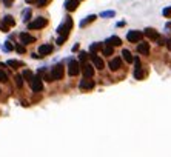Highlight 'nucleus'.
I'll list each match as a JSON object with an SVG mask.
<instances>
[{
	"mask_svg": "<svg viewBox=\"0 0 171 157\" xmlns=\"http://www.w3.org/2000/svg\"><path fill=\"white\" fill-rule=\"evenodd\" d=\"M3 23H5L6 26H14V25H16V20H14L11 16H5V19H3Z\"/></svg>",
	"mask_w": 171,
	"mask_h": 157,
	"instance_id": "obj_22",
	"label": "nucleus"
},
{
	"mask_svg": "<svg viewBox=\"0 0 171 157\" xmlns=\"http://www.w3.org/2000/svg\"><path fill=\"white\" fill-rule=\"evenodd\" d=\"M5 49H8V51H11V49H13V45H11L9 42H6V43H5Z\"/></svg>",
	"mask_w": 171,
	"mask_h": 157,
	"instance_id": "obj_34",
	"label": "nucleus"
},
{
	"mask_svg": "<svg viewBox=\"0 0 171 157\" xmlns=\"http://www.w3.org/2000/svg\"><path fill=\"white\" fill-rule=\"evenodd\" d=\"M105 45H109V46H120V45H122V40H120V37H117V36H111L109 39L105 40Z\"/></svg>",
	"mask_w": 171,
	"mask_h": 157,
	"instance_id": "obj_13",
	"label": "nucleus"
},
{
	"mask_svg": "<svg viewBox=\"0 0 171 157\" xmlns=\"http://www.w3.org/2000/svg\"><path fill=\"white\" fill-rule=\"evenodd\" d=\"M122 57H123L125 62H128V63H131L133 59H134V57H133V54H131L130 51H128V49H123V51H122Z\"/></svg>",
	"mask_w": 171,
	"mask_h": 157,
	"instance_id": "obj_18",
	"label": "nucleus"
},
{
	"mask_svg": "<svg viewBox=\"0 0 171 157\" xmlns=\"http://www.w3.org/2000/svg\"><path fill=\"white\" fill-rule=\"evenodd\" d=\"M166 45H168V49H171V39H170L168 42H166Z\"/></svg>",
	"mask_w": 171,
	"mask_h": 157,
	"instance_id": "obj_35",
	"label": "nucleus"
},
{
	"mask_svg": "<svg viewBox=\"0 0 171 157\" xmlns=\"http://www.w3.org/2000/svg\"><path fill=\"white\" fill-rule=\"evenodd\" d=\"M116 16V13L114 11H103V13L100 14V17H103V19H111V17H114Z\"/></svg>",
	"mask_w": 171,
	"mask_h": 157,
	"instance_id": "obj_25",
	"label": "nucleus"
},
{
	"mask_svg": "<svg viewBox=\"0 0 171 157\" xmlns=\"http://www.w3.org/2000/svg\"><path fill=\"white\" fill-rule=\"evenodd\" d=\"M16 83H17V86H19V88L23 86V77H22L20 74H17V76H16Z\"/></svg>",
	"mask_w": 171,
	"mask_h": 157,
	"instance_id": "obj_26",
	"label": "nucleus"
},
{
	"mask_svg": "<svg viewBox=\"0 0 171 157\" xmlns=\"http://www.w3.org/2000/svg\"><path fill=\"white\" fill-rule=\"evenodd\" d=\"M94 85H96V83H94V80L91 79V77H85V79H82V82H80V89H93L94 88Z\"/></svg>",
	"mask_w": 171,
	"mask_h": 157,
	"instance_id": "obj_8",
	"label": "nucleus"
},
{
	"mask_svg": "<svg viewBox=\"0 0 171 157\" xmlns=\"http://www.w3.org/2000/svg\"><path fill=\"white\" fill-rule=\"evenodd\" d=\"M113 52H114V46H109V45H105V46L102 48V54H103V56H106V57H108V56H111Z\"/></svg>",
	"mask_w": 171,
	"mask_h": 157,
	"instance_id": "obj_19",
	"label": "nucleus"
},
{
	"mask_svg": "<svg viewBox=\"0 0 171 157\" xmlns=\"http://www.w3.org/2000/svg\"><path fill=\"white\" fill-rule=\"evenodd\" d=\"M91 62H93V65L97 68V70H103V68H105L103 60H102L99 56H96V54H91Z\"/></svg>",
	"mask_w": 171,
	"mask_h": 157,
	"instance_id": "obj_11",
	"label": "nucleus"
},
{
	"mask_svg": "<svg viewBox=\"0 0 171 157\" xmlns=\"http://www.w3.org/2000/svg\"><path fill=\"white\" fill-rule=\"evenodd\" d=\"M80 72V65H79L77 60H71L70 65H68V74L70 76H79Z\"/></svg>",
	"mask_w": 171,
	"mask_h": 157,
	"instance_id": "obj_6",
	"label": "nucleus"
},
{
	"mask_svg": "<svg viewBox=\"0 0 171 157\" xmlns=\"http://www.w3.org/2000/svg\"><path fill=\"white\" fill-rule=\"evenodd\" d=\"M3 3H5V6H11L14 3V0H3Z\"/></svg>",
	"mask_w": 171,
	"mask_h": 157,
	"instance_id": "obj_33",
	"label": "nucleus"
},
{
	"mask_svg": "<svg viewBox=\"0 0 171 157\" xmlns=\"http://www.w3.org/2000/svg\"><path fill=\"white\" fill-rule=\"evenodd\" d=\"M45 25H46V19L45 17H36L31 23L28 25V28L29 29H42Z\"/></svg>",
	"mask_w": 171,
	"mask_h": 157,
	"instance_id": "obj_4",
	"label": "nucleus"
},
{
	"mask_svg": "<svg viewBox=\"0 0 171 157\" xmlns=\"http://www.w3.org/2000/svg\"><path fill=\"white\" fill-rule=\"evenodd\" d=\"M29 16H31V11L26 9V11H25V17H23V20H25V22H28V20H29Z\"/></svg>",
	"mask_w": 171,
	"mask_h": 157,
	"instance_id": "obj_32",
	"label": "nucleus"
},
{
	"mask_svg": "<svg viewBox=\"0 0 171 157\" xmlns=\"http://www.w3.org/2000/svg\"><path fill=\"white\" fill-rule=\"evenodd\" d=\"M16 49H17V52H20V54H25V52H26V49H25L23 45H17Z\"/></svg>",
	"mask_w": 171,
	"mask_h": 157,
	"instance_id": "obj_29",
	"label": "nucleus"
},
{
	"mask_svg": "<svg viewBox=\"0 0 171 157\" xmlns=\"http://www.w3.org/2000/svg\"><path fill=\"white\" fill-rule=\"evenodd\" d=\"M142 37H143V32L142 31H137V29H133V31H130L127 34V39L133 42V43H137V42L142 40Z\"/></svg>",
	"mask_w": 171,
	"mask_h": 157,
	"instance_id": "obj_5",
	"label": "nucleus"
},
{
	"mask_svg": "<svg viewBox=\"0 0 171 157\" xmlns=\"http://www.w3.org/2000/svg\"><path fill=\"white\" fill-rule=\"evenodd\" d=\"M77 6H79V0H68L65 8L68 11H76V9H77Z\"/></svg>",
	"mask_w": 171,
	"mask_h": 157,
	"instance_id": "obj_17",
	"label": "nucleus"
},
{
	"mask_svg": "<svg viewBox=\"0 0 171 157\" xmlns=\"http://www.w3.org/2000/svg\"><path fill=\"white\" fill-rule=\"evenodd\" d=\"M6 80H8V76H6V72L0 70V82H6Z\"/></svg>",
	"mask_w": 171,
	"mask_h": 157,
	"instance_id": "obj_28",
	"label": "nucleus"
},
{
	"mask_svg": "<svg viewBox=\"0 0 171 157\" xmlns=\"http://www.w3.org/2000/svg\"><path fill=\"white\" fill-rule=\"evenodd\" d=\"M34 3H36L37 6H40V8H42V6L46 5V0H34Z\"/></svg>",
	"mask_w": 171,
	"mask_h": 157,
	"instance_id": "obj_30",
	"label": "nucleus"
},
{
	"mask_svg": "<svg viewBox=\"0 0 171 157\" xmlns=\"http://www.w3.org/2000/svg\"><path fill=\"white\" fill-rule=\"evenodd\" d=\"M96 19H97V16H94V14H93V16H88L86 19H83V20L80 22V28H85V26H88L89 23H93Z\"/></svg>",
	"mask_w": 171,
	"mask_h": 157,
	"instance_id": "obj_16",
	"label": "nucleus"
},
{
	"mask_svg": "<svg viewBox=\"0 0 171 157\" xmlns=\"http://www.w3.org/2000/svg\"><path fill=\"white\" fill-rule=\"evenodd\" d=\"M29 86H31V89L34 91V93H40V91H43V82H42V77L34 76L32 80L29 82Z\"/></svg>",
	"mask_w": 171,
	"mask_h": 157,
	"instance_id": "obj_3",
	"label": "nucleus"
},
{
	"mask_svg": "<svg viewBox=\"0 0 171 157\" xmlns=\"http://www.w3.org/2000/svg\"><path fill=\"white\" fill-rule=\"evenodd\" d=\"M137 52L139 54H143V56H148L150 54V43L148 42H140L137 45Z\"/></svg>",
	"mask_w": 171,
	"mask_h": 157,
	"instance_id": "obj_9",
	"label": "nucleus"
},
{
	"mask_svg": "<svg viewBox=\"0 0 171 157\" xmlns=\"http://www.w3.org/2000/svg\"><path fill=\"white\" fill-rule=\"evenodd\" d=\"M108 66H109V70H111V71H117L120 66H122V59H120V57H114L111 62H109Z\"/></svg>",
	"mask_w": 171,
	"mask_h": 157,
	"instance_id": "obj_14",
	"label": "nucleus"
},
{
	"mask_svg": "<svg viewBox=\"0 0 171 157\" xmlns=\"http://www.w3.org/2000/svg\"><path fill=\"white\" fill-rule=\"evenodd\" d=\"M19 37H20V43L23 45V46L34 42V37L31 36V34H28V32H20V36H19Z\"/></svg>",
	"mask_w": 171,
	"mask_h": 157,
	"instance_id": "obj_10",
	"label": "nucleus"
},
{
	"mask_svg": "<svg viewBox=\"0 0 171 157\" xmlns=\"http://www.w3.org/2000/svg\"><path fill=\"white\" fill-rule=\"evenodd\" d=\"M102 48H103V45H102V43H93L89 46V51H91V54H97V51H100Z\"/></svg>",
	"mask_w": 171,
	"mask_h": 157,
	"instance_id": "obj_20",
	"label": "nucleus"
},
{
	"mask_svg": "<svg viewBox=\"0 0 171 157\" xmlns=\"http://www.w3.org/2000/svg\"><path fill=\"white\" fill-rule=\"evenodd\" d=\"M143 36H146L148 39H151V40H159L160 37H159V32L156 31V29L153 28H146L145 31H143Z\"/></svg>",
	"mask_w": 171,
	"mask_h": 157,
	"instance_id": "obj_12",
	"label": "nucleus"
},
{
	"mask_svg": "<svg viewBox=\"0 0 171 157\" xmlns=\"http://www.w3.org/2000/svg\"><path fill=\"white\" fill-rule=\"evenodd\" d=\"M6 65H8V66H11L13 70H17L19 66H23V63H20L19 60H8V62H6Z\"/></svg>",
	"mask_w": 171,
	"mask_h": 157,
	"instance_id": "obj_21",
	"label": "nucleus"
},
{
	"mask_svg": "<svg viewBox=\"0 0 171 157\" xmlns=\"http://www.w3.org/2000/svg\"><path fill=\"white\" fill-rule=\"evenodd\" d=\"M82 70H83V76H85V77H93V76H94V66H93V65L85 63L82 66Z\"/></svg>",
	"mask_w": 171,
	"mask_h": 157,
	"instance_id": "obj_15",
	"label": "nucleus"
},
{
	"mask_svg": "<svg viewBox=\"0 0 171 157\" xmlns=\"http://www.w3.org/2000/svg\"><path fill=\"white\" fill-rule=\"evenodd\" d=\"M163 16H165V17H171V6L163 9Z\"/></svg>",
	"mask_w": 171,
	"mask_h": 157,
	"instance_id": "obj_31",
	"label": "nucleus"
},
{
	"mask_svg": "<svg viewBox=\"0 0 171 157\" xmlns=\"http://www.w3.org/2000/svg\"><path fill=\"white\" fill-rule=\"evenodd\" d=\"M166 28H171V22H170V23H166Z\"/></svg>",
	"mask_w": 171,
	"mask_h": 157,
	"instance_id": "obj_36",
	"label": "nucleus"
},
{
	"mask_svg": "<svg viewBox=\"0 0 171 157\" xmlns=\"http://www.w3.org/2000/svg\"><path fill=\"white\" fill-rule=\"evenodd\" d=\"M52 51H54V46H52V45H40L39 46V56L40 57L52 54Z\"/></svg>",
	"mask_w": 171,
	"mask_h": 157,
	"instance_id": "obj_7",
	"label": "nucleus"
},
{
	"mask_svg": "<svg viewBox=\"0 0 171 157\" xmlns=\"http://www.w3.org/2000/svg\"><path fill=\"white\" fill-rule=\"evenodd\" d=\"M22 77H23V80H28V82H31L34 76H32V72L29 71V70H25L23 72H22Z\"/></svg>",
	"mask_w": 171,
	"mask_h": 157,
	"instance_id": "obj_23",
	"label": "nucleus"
},
{
	"mask_svg": "<svg viewBox=\"0 0 171 157\" xmlns=\"http://www.w3.org/2000/svg\"><path fill=\"white\" fill-rule=\"evenodd\" d=\"M86 59H88V52H80V54H79V60H80V62H86Z\"/></svg>",
	"mask_w": 171,
	"mask_h": 157,
	"instance_id": "obj_27",
	"label": "nucleus"
},
{
	"mask_svg": "<svg viewBox=\"0 0 171 157\" xmlns=\"http://www.w3.org/2000/svg\"><path fill=\"white\" fill-rule=\"evenodd\" d=\"M71 28H73V19L68 17L66 20L57 28V34H59V37H57V45H63V42H65L66 37L70 36Z\"/></svg>",
	"mask_w": 171,
	"mask_h": 157,
	"instance_id": "obj_1",
	"label": "nucleus"
},
{
	"mask_svg": "<svg viewBox=\"0 0 171 157\" xmlns=\"http://www.w3.org/2000/svg\"><path fill=\"white\" fill-rule=\"evenodd\" d=\"M49 76H51V80H60L63 77V66L60 63H57L52 66L51 72H49Z\"/></svg>",
	"mask_w": 171,
	"mask_h": 157,
	"instance_id": "obj_2",
	"label": "nucleus"
},
{
	"mask_svg": "<svg viewBox=\"0 0 171 157\" xmlns=\"http://www.w3.org/2000/svg\"><path fill=\"white\" fill-rule=\"evenodd\" d=\"M134 77L137 79V80H142V79H143V71H142V68H136V70H134Z\"/></svg>",
	"mask_w": 171,
	"mask_h": 157,
	"instance_id": "obj_24",
	"label": "nucleus"
}]
</instances>
